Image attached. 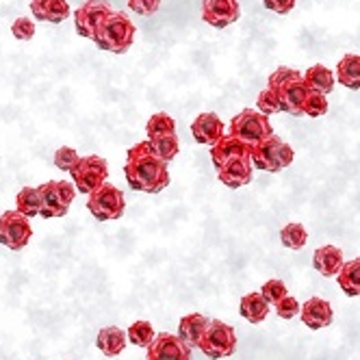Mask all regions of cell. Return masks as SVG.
Wrapping results in <instances>:
<instances>
[{
  "instance_id": "13",
  "label": "cell",
  "mask_w": 360,
  "mask_h": 360,
  "mask_svg": "<svg viewBox=\"0 0 360 360\" xmlns=\"http://www.w3.org/2000/svg\"><path fill=\"white\" fill-rule=\"evenodd\" d=\"M241 18L239 0H204L202 20L213 29H226Z\"/></svg>"
},
{
  "instance_id": "11",
  "label": "cell",
  "mask_w": 360,
  "mask_h": 360,
  "mask_svg": "<svg viewBox=\"0 0 360 360\" xmlns=\"http://www.w3.org/2000/svg\"><path fill=\"white\" fill-rule=\"evenodd\" d=\"M115 9L107 3V0H87L79 9L74 11V27L81 37H94L98 27L105 22L107 15H111Z\"/></svg>"
},
{
  "instance_id": "5",
  "label": "cell",
  "mask_w": 360,
  "mask_h": 360,
  "mask_svg": "<svg viewBox=\"0 0 360 360\" xmlns=\"http://www.w3.org/2000/svg\"><path fill=\"white\" fill-rule=\"evenodd\" d=\"M39 195H41V217L44 219H55L63 217L70 211V204L76 198V185L68 183V180H48V183L39 185Z\"/></svg>"
},
{
  "instance_id": "1",
  "label": "cell",
  "mask_w": 360,
  "mask_h": 360,
  "mask_svg": "<svg viewBox=\"0 0 360 360\" xmlns=\"http://www.w3.org/2000/svg\"><path fill=\"white\" fill-rule=\"evenodd\" d=\"M124 176L128 187L141 193H159L169 185L167 163L154 152L150 141L135 143L126 152Z\"/></svg>"
},
{
  "instance_id": "9",
  "label": "cell",
  "mask_w": 360,
  "mask_h": 360,
  "mask_svg": "<svg viewBox=\"0 0 360 360\" xmlns=\"http://www.w3.org/2000/svg\"><path fill=\"white\" fill-rule=\"evenodd\" d=\"M70 174H72V183L76 185V189L89 195L100 185L107 183L109 163H107V159L96 157V154H91V157H81V161L74 165V169Z\"/></svg>"
},
{
  "instance_id": "19",
  "label": "cell",
  "mask_w": 360,
  "mask_h": 360,
  "mask_svg": "<svg viewBox=\"0 0 360 360\" xmlns=\"http://www.w3.org/2000/svg\"><path fill=\"white\" fill-rule=\"evenodd\" d=\"M31 13L41 22L61 24L65 18H70L72 9L68 0H31Z\"/></svg>"
},
{
  "instance_id": "28",
  "label": "cell",
  "mask_w": 360,
  "mask_h": 360,
  "mask_svg": "<svg viewBox=\"0 0 360 360\" xmlns=\"http://www.w3.org/2000/svg\"><path fill=\"white\" fill-rule=\"evenodd\" d=\"M146 133H148V139L161 137V135H174L176 133V122L167 113H154L146 124Z\"/></svg>"
},
{
  "instance_id": "21",
  "label": "cell",
  "mask_w": 360,
  "mask_h": 360,
  "mask_svg": "<svg viewBox=\"0 0 360 360\" xmlns=\"http://www.w3.org/2000/svg\"><path fill=\"white\" fill-rule=\"evenodd\" d=\"M126 341H128V332L120 330L117 326H107V328H102V330L98 332V337H96L98 349H100L102 354H105V356H109V358L122 354L124 347H126Z\"/></svg>"
},
{
  "instance_id": "31",
  "label": "cell",
  "mask_w": 360,
  "mask_h": 360,
  "mask_svg": "<svg viewBox=\"0 0 360 360\" xmlns=\"http://www.w3.org/2000/svg\"><path fill=\"white\" fill-rule=\"evenodd\" d=\"M256 109L263 111L265 115H274V113H282V107H280V98H278V91L274 87H265L259 98H256Z\"/></svg>"
},
{
  "instance_id": "20",
  "label": "cell",
  "mask_w": 360,
  "mask_h": 360,
  "mask_svg": "<svg viewBox=\"0 0 360 360\" xmlns=\"http://www.w3.org/2000/svg\"><path fill=\"white\" fill-rule=\"evenodd\" d=\"M209 317H204L202 313H191L185 315L178 323V337L183 339L189 347H198L202 337H204V330L209 326Z\"/></svg>"
},
{
  "instance_id": "35",
  "label": "cell",
  "mask_w": 360,
  "mask_h": 360,
  "mask_svg": "<svg viewBox=\"0 0 360 360\" xmlns=\"http://www.w3.org/2000/svg\"><path fill=\"white\" fill-rule=\"evenodd\" d=\"M11 33L15 35V39L20 41H31L35 35V22L31 18H18L11 24Z\"/></svg>"
},
{
  "instance_id": "29",
  "label": "cell",
  "mask_w": 360,
  "mask_h": 360,
  "mask_svg": "<svg viewBox=\"0 0 360 360\" xmlns=\"http://www.w3.org/2000/svg\"><path fill=\"white\" fill-rule=\"evenodd\" d=\"M306 239H308L306 228L302 224H297V221L287 224L285 228L280 230V241L289 250H302L306 245Z\"/></svg>"
},
{
  "instance_id": "33",
  "label": "cell",
  "mask_w": 360,
  "mask_h": 360,
  "mask_svg": "<svg viewBox=\"0 0 360 360\" xmlns=\"http://www.w3.org/2000/svg\"><path fill=\"white\" fill-rule=\"evenodd\" d=\"M55 165H57V169H61V172H72L74 169V165L81 161V157H79V152H76L74 148H70V146H63V148H59L57 152H55Z\"/></svg>"
},
{
  "instance_id": "22",
  "label": "cell",
  "mask_w": 360,
  "mask_h": 360,
  "mask_svg": "<svg viewBox=\"0 0 360 360\" xmlns=\"http://www.w3.org/2000/svg\"><path fill=\"white\" fill-rule=\"evenodd\" d=\"M269 302L265 300L263 293H248L241 297L239 304V313L243 319H248L250 323H261L265 321V317L269 315Z\"/></svg>"
},
{
  "instance_id": "16",
  "label": "cell",
  "mask_w": 360,
  "mask_h": 360,
  "mask_svg": "<svg viewBox=\"0 0 360 360\" xmlns=\"http://www.w3.org/2000/svg\"><path fill=\"white\" fill-rule=\"evenodd\" d=\"M239 157H252V146H248L245 141L237 139L235 135H224L215 146H211V159L213 165L219 167L230 159H239Z\"/></svg>"
},
{
  "instance_id": "26",
  "label": "cell",
  "mask_w": 360,
  "mask_h": 360,
  "mask_svg": "<svg viewBox=\"0 0 360 360\" xmlns=\"http://www.w3.org/2000/svg\"><path fill=\"white\" fill-rule=\"evenodd\" d=\"M15 209L27 217H35L41 213V195L37 187H24L15 198Z\"/></svg>"
},
{
  "instance_id": "30",
  "label": "cell",
  "mask_w": 360,
  "mask_h": 360,
  "mask_svg": "<svg viewBox=\"0 0 360 360\" xmlns=\"http://www.w3.org/2000/svg\"><path fill=\"white\" fill-rule=\"evenodd\" d=\"M148 141L154 148V152H157L165 163H169L178 154V150H180L176 133L174 135H161V137H154V139H148Z\"/></svg>"
},
{
  "instance_id": "32",
  "label": "cell",
  "mask_w": 360,
  "mask_h": 360,
  "mask_svg": "<svg viewBox=\"0 0 360 360\" xmlns=\"http://www.w3.org/2000/svg\"><path fill=\"white\" fill-rule=\"evenodd\" d=\"M328 113V100H326V94L321 91H313L306 96V105H304V115L308 117H321Z\"/></svg>"
},
{
  "instance_id": "2",
  "label": "cell",
  "mask_w": 360,
  "mask_h": 360,
  "mask_svg": "<svg viewBox=\"0 0 360 360\" xmlns=\"http://www.w3.org/2000/svg\"><path fill=\"white\" fill-rule=\"evenodd\" d=\"M267 87H274L280 98L282 113L289 115H304L306 96L311 94V87L304 81V74L293 68L280 65L267 81Z\"/></svg>"
},
{
  "instance_id": "24",
  "label": "cell",
  "mask_w": 360,
  "mask_h": 360,
  "mask_svg": "<svg viewBox=\"0 0 360 360\" xmlns=\"http://www.w3.org/2000/svg\"><path fill=\"white\" fill-rule=\"evenodd\" d=\"M337 282L341 291L347 295V297H360V259H354V261H347L339 276H337Z\"/></svg>"
},
{
  "instance_id": "37",
  "label": "cell",
  "mask_w": 360,
  "mask_h": 360,
  "mask_svg": "<svg viewBox=\"0 0 360 360\" xmlns=\"http://www.w3.org/2000/svg\"><path fill=\"white\" fill-rule=\"evenodd\" d=\"M161 7V0H128V9H133L137 15H152Z\"/></svg>"
},
{
  "instance_id": "36",
  "label": "cell",
  "mask_w": 360,
  "mask_h": 360,
  "mask_svg": "<svg viewBox=\"0 0 360 360\" xmlns=\"http://www.w3.org/2000/svg\"><path fill=\"white\" fill-rule=\"evenodd\" d=\"M274 308H276L278 317H282V319H293V317L302 311L300 302H297L293 295H285V297H282Z\"/></svg>"
},
{
  "instance_id": "38",
  "label": "cell",
  "mask_w": 360,
  "mask_h": 360,
  "mask_svg": "<svg viewBox=\"0 0 360 360\" xmlns=\"http://www.w3.org/2000/svg\"><path fill=\"white\" fill-rule=\"evenodd\" d=\"M297 0H263V5L274 11V13H280V15H287L293 7H295Z\"/></svg>"
},
{
  "instance_id": "18",
  "label": "cell",
  "mask_w": 360,
  "mask_h": 360,
  "mask_svg": "<svg viewBox=\"0 0 360 360\" xmlns=\"http://www.w3.org/2000/svg\"><path fill=\"white\" fill-rule=\"evenodd\" d=\"M345 265L343 252L337 245H321L313 254V267L323 276V278H334L339 276L341 267Z\"/></svg>"
},
{
  "instance_id": "27",
  "label": "cell",
  "mask_w": 360,
  "mask_h": 360,
  "mask_svg": "<svg viewBox=\"0 0 360 360\" xmlns=\"http://www.w3.org/2000/svg\"><path fill=\"white\" fill-rule=\"evenodd\" d=\"M154 339H157V332H154L150 321L139 319V321L131 323V328H128V341H131L133 345H137V347L148 349Z\"/></svg>"
},
{
  "instance_id": "4",
  "label": "cell",
  "mask_w": 360,
  "mask_h": 360,
  "mask_svg": "<svg viewBox=\"0 0 360 360\" xmlns=\"http://www.w3.org/2000/svg\"><path fill=\"white\" fill-rule=\"evenodd\" d=\"M295 152L289 143H285L280 137L269 135L261 143H256L252 148V163L254 167H259L263 172H280L293 163Z\"/></svg>"
},
{
  "instance_id": "3",
  "label": "cell",
  "mask_w": 360,
  "mask_h": 360,
  "mask_svg": "<svg viewBox=\"0 0 360 360\" xmlns=\"http://www.w3.org/2000/svg\"><path fill=\"white\" fill-rule=\"evenodd\" d=\"M135 33H137V29H135L133 20L124 11H113L111 15L105 18V22L100 24L91 39L100 50H105V53L124 55L131 50V46L135 41Z\"/></svg>"
},
{
  "instance_id": "10",
  "label": "cell",
  "mask_w": 360,
  "mask_h": 360,
  "mask_svg": "<svg viewBox=\"0 0 360 360\" xmlns=\"http://www.w3.org/2000/svg\"><path fill=\"white\" fill-rule=\"evenodd\" d=\"M31 237H33L31 217L20 213L18 209L0 215V243L5 248L18 252L31 241Z\"/></svg>"
},
{
  "instance_id": "15",
  "label": "cell",
  "mask_w": 360,
  "mask_h": 360,
  "mask_svg": "<svg viewBox=\"0 0 360 360\" xmlns=\"http://www.w3.org/2000/svg\"><path fill=\"white\" fill-rule=\"evenodd\" d=\"M191 135L202 146H215L224 137V122L217 113H200L191 124Z\"/></svg>"
},
{
  "instance_id": "14",
  "label": "cell",
  "mask_w": 360,
  "mask_h": 360,
  "mask_svg": "<svg viewBox=\"0 0 360 360\" xmlns=\"http://www.w3.org/2000/svg\"><path fill=\"white\" fill-rule=\"evenodd\" d=\"M217 178L230 189H239L252 180V157L230 159L217 167Z\"/></svg>"
},
{
  "instance_id": "23",
  "label": "cell",
  "mask_w": 360,
  "mask_h": 360,
  "mask_svg": "<svg viewBox=\"0 0 360 360\" xmlns=\"http://www.w3.org/2000/svg\"><path fill=\"white\" fill-rule=\"evenodd\" d=\"M337 81L347 89H360V55H345L337 63Z\"/></svg>"
},
{
  "instance_id": "17",
  "label": "cell",
  "mask_w": 360,
  "mask_h": 360,
  "mask_svg": "<svg viewBox=\"0 0 360 360\" xmlns=\"http://www.w3.org/2000/svg\"><path fill=\"white\" fill-rule=\"evenodd\" d=\"M300 317H302L306 328L323 330L332 323V306H330V302H326L321 297H311V300L304 302Z\"/></svg>"
},
{
  "instance_id": "12",
  "label": "cell",
  "mask_w": 360,
  "mask_h": 360,
  "mask_svg": "<svg viewBox=\"0 0 360 360\" xmlns=\"http://www.w3.org/2000/svg\"><path fill=\"white\" fill-rule=\"evenodd\" d=\"M146 360H193L191 347L178 334L161 332L148 347Z\"/></svg>"
},
{
  "instance_id": "6",
  "label": "cell",
  "mask_w": 360,
  "mask_h": 360,
  "mask_svg": "<svg viewBox=\"0 0 360 360\" xmlns=\"http://www.w3.org/2000/svg\"><path fill=\"white\" fill-rule=\"evenodd\" d=\"M230 135H235L237 139L254 148L256 143H261L263 139L274 135L269 115H265L259 109H243L239 115L230 120Z\"/></svg>"
},
{
  "instance_id": "7",
  "label": "cell",
  "mask_w": 360,
  "mask_h": 360,
  "mask_svg": "<svg viewBox=\"0 0 360 360\" xmlns=\"http://www.w3.org/2000/svg\"><path fill=\"white\" fill-rule=\"evenodd\" d=\"M198 347L202 349L204 356H209L213 360L228 358L237 349V332L233 326H228L219 319H211Z\"/></svg>"
},
{
  "instance_id": "8",
  "label": "cell",
  "mask_w": 360,
  "mask_h": 360,
  "mask_svg": "<svg viewBox=\"0 0 360 360\" xmlns=\"http://www.w3.org/2000/svg\"><path fill=\"white\" fill-rule=\"evenodd\" d=\"M87 209L98 221H111V219H120L124 215L126 200H124V193L115 185L105 183L89 193Z\"/></svg>"
},
{
  "instance_id": "25",
  "label": "cell",
  "mask_w": 360,
  "mask_h": 360,
  "mask_svg": "<svg viewBox=\"0 0 360 360\" xmlns=\"http://www.w3.org/2000/svg\"><path fill=\"white\" fill-rule=\"evenodd\" d=\"M304 81L308 83V87H311L313 91L330 94L334 89V74L326 65H321V63L308 68L306 74H304Z\"/></svg>"
},
{
  "instance_id": "34",
  "label": "cell",
  "mask_w": 360,
  "mask_h": 360,
  "mask_svg": "<svg viewBox=\"0 0 360 360\" xmlns=\"http://www.w3.org/2000/svg\"><path fill=\"white\" fill-rule=\"evenodd\" d=\"M261 293L265 295V300L269 302V304H278L282 297L285 295H289V291H287V285L282 280H278V278H271V280H267L265 285H263V289H261Z\"/></svg>"
}]
</instances>
